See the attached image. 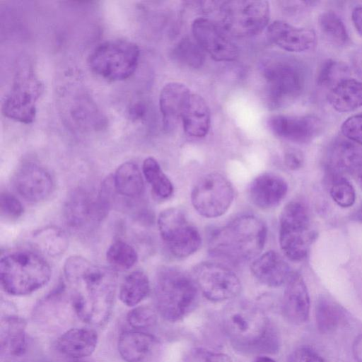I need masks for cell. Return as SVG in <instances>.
Returning <instances> with one entry per match:
<instances>
[{"instance_id":"1","label":"cell","mask_w":362,"mask_h":362,"mask_svg":"<svg viewBox=\"0 0 362 362\" xmlns=\"http://www.w3.org/2000/svg\"><path fill=\"white\" fill-rule=\"evenodd\" d=\"M64 274L68 296L78 317L92 325L105 324L114 305L115 272L74 255L66 260Z\"/></svg>"},{"instance_id":"2","label":"cell","mask_w":362,"mask_h":362,"mask_svg":"<svg viewBox=\"0 0 362 362\" xmlns=\"http://www.w3.org/2000/svg\"><path fill=\"white\" fill-rule=\"evenodd\" d=\"M266 238L267 227L262 219L243 215L213 232L209 250L221 259L233 264L245 263L260 254Z\"/></svg>"},{"instance_id":"3","label":"cell","mask_w":362,"mask_h":362,"mask_svg":"<svg viewBox=\"0 0 362 362\" xmlns=\"http://www.w3.org/2000/svg\"><path fill=\"white\" fill-rule=\"evenodd\" d=\"M222 325L230 342L242 351L274 350L276 338L262 309L248 302L229 304L222 314Z\"/></svg>"},{"instance_id":"4","label":"cell","mask_w":362,"mask_h":362,"mask_svg":"<svg viewBox=\"0 0 362 362\" xmlns=\"http://www.w3.org/2000/svg\"><path fill=\"white\" fill-rule=\"evenodd\" d=\"M51 275L47 262L31 251H13L1 259V283L5 291L11 295L30 294L44 286Z\"/></svg>"},{"instance_id":"5","label":"cell","mask_w":362,"mask_h":362,"mask_svg":"<svg viewBox=\"0 0 362 362\" xmlns=\"http://www.w3.org/2000/svg\"><path fill=\"white\" fill-rule=\"evenodd\" d=\"M194 279L180 270L164 267L156 275L154 300L158 313L170 322L177 321L194 308L198 299Z\"/></svg>"},{"instance_id":"6","label":"cell","mask_w":362,"mask_h":362,"mask_svg":"<svg viewBox=\"0 0 362 362\" xmlns=\"http://www.w3.org/2000/svg\"><path fill=\"white\" fill-rule=\"evenodd\" d=\"M268 104L272 109L290 105L303 93L305 71L297 62L281 59L266 62L263 66Z\"/></svg>"},{"instance_id":"7","label":"cell","mask_w":362,"mask_h":362,"mask_svg":"<svg viewBox=\"0 0 362 362\" xmlns=\"http://www.w3.org/2000/svg\"><path fill=\"white\" fill-rule=\"evenodd\" d=\"M140 51L127 40H111L98 45L91 53L88 64L98 76L110 81H122L136 69Z\"/></svg>"},{"instance_id":"8","label":"cell","mask_w":362,"mask_h":362,"mask_svg":"<svg viewBox=\"0 0 362 362\" xmlns=\"http://www.w3.org/2000/svg\"><path fill=\"white\" fill-rule=\"evenodd\" d=\"M218 15L221 28L230 35L251 37L261 33L267 25L269 4L267 1H223Z\"/></svg>"},{"instance_id":"9","label":"cell","mask_w":362,"mask_h":362,"mask_svg":"<svg viewBox=\"0 0 362 362\" xmlns=\"http://www.w3.org/2000/svg\"><path fill=\"white\" fill-rule=\"evenodd\" d=\"M313 235L306 206L298 201L288 203L280 216L279 244L284 255L295 262L305 259Z\"/></svg>"},{"instance_id":"10","label":"cell","mask_w":362,"mask_h":362,"mask_svg":"<svg viewBox=\"0 0 362 362\" xmlns=\"http://www.w3.org/2000/svg\"><path fill=\"white\" fill-rule=\"evenodd\" d=\"M111 183H104L95 194L83 188L75 189L66 202L64 214L66 224L73 230H86L99 223L110 206Z\"/></svg>"},{"instance_id":"11","label":"cell","mask_w":362,"mask_h":362,"mask_svg":"<svg viewBox=\"0 0 362 362\" xmlns=\"http://www.w3.org/2000/svg\"><path fill=\"white\" fill-rule=\"evenodd\" d=\"M43 90V83L31 68L21 69L2 104L3 115L16 122L32 123L36 115L37 101Z\"/></svg>"},{"instance_id":"12","label":"cell","mask_w":362,"mask_h":362,"mask_svg":"<svg viewBox=\"0 0 362 362\" xmlns=\"http://www.w3.org/2000/svg\"><path fill=\"white\" fill-rule=\"evenodd\" d=\"M160 235L170 252L176 257H186L195 252L201 245L197 229L176 208L163 211L158 218Z\"/></svg>"},{"instance_id":"13","label":"cell","mask_w":362,"mask_h":362,"mask_svg":"<svg viewBox=\"0 0 362 362\" xmlns=\"http://www.w3.org/2000/svg\"><path fill=\"white\" fill-rule=\"evenodd\" d=\"M234 197L230 182L222 175L211 173L202 176L191 193L195 210L206 218L218 217L226 212Z\"/></svg>"},{"instance_id":"14","label":"cell","mask_w":362,"mask_h":362,"mask_svg":"<svg viewBox=\"0 0 362 362\" xmlns=\"http://www.w3.org/2000/svg\"><path fill=\"white\" fill-rule=\"evenodd\" d=\"M194 280L203 295L213 301H223L236 297L241 284L236 274L225 265L204 262L194 269Z\"/></svg>"},{"instance_id":"15","label":"cell","mask_w":362,"mask_h":362,"mask_svg":"<svg viewBox=\"0 0 362 362\" xmlns=\"http://www.w3.org/2000/svg\"><path fill=\"white\" fill-rule=\"evenodd\" d=\"M192 29L199 45L216 61L229 62L238 57L239 52L235 44L210 19H195Z\"/></svg>"},{"instance_id":"16","label":"cell","mask_w":362,"mask_h":362,"mask_svg":"<svg viewBox=\"0 0 362 362\" xmlns=\"http://www.w3.org/2000/svg\"><path fill=\"white\" fill-rule=\"evenodd\" d=\"M325 164L333 178L348 174L356 177L362 185V146L337 138L327 148Z\"/></svg>"},{"instance_id":"17","label":"cell","mask_w":362,"mask_h":362,"mask_svg":"<svg viewBox=\"0 0 362 362\" xmlns=\"http://www.w3.org/2000/svg\"><path fill=\"white\" fill-rule=\"evenodd\" d=\"M268 124L275 135L298 144L312 141L322 132L323 129L320 118L311 115H274L269 119Z\"/></svg>"},{"instance_id":"18","label":"cell","mask_w":362,"mask_h":362,"mask_svg":"<svg viewBox=\"0 0 362 362\" xmlns=\"http://www.w3.org/2000/svg\"><path fill=\"white\" fill-rule=\"evenodd\" d=\"M13 183L17 193L32 202L47 199L54 188V181L49 173L32 162L25 163L17 169Z\"/></svg>"},{"instance_id":"19","label":"cell","mask_w":362,"mask_h":362,"mask_svg":"<svg viewBox=\"0 0 362 362\" xmlns=\"http://www.w3.org/2000/svg\"><path fill=\"white\" fill-rule=\"evenodd\" d=\"M117 344L119 353L126 362H157L162 352L160 341L140 330L122 332Z\"/></svg>"},{"instance_id":"20","label":"cell","mask_w":362,"mask_h":362,"mask_svg":"<svg viewBox=\"0 0 362 362\" xmlns=\"http://www.w3.org/2000/svg\"><path fill=\"white\" fill-rule=\"evenodd\" d=\"M286 284L283 315L292 324L301 325L308 320L310 314V301L306 284L297 272L292 273Z\"/></svg>"},{"instance_id":"21","label":"cell","mask_w":362,"mask_h":362,"mask_svg":"<svg viewBox=\"0 0 362 362\" xmlns=\"http://www.w3.org/2000/svg\"><path fill=\"white\" fill-rule=\"evenodd\" d=\"M267 35L273 43L292 52L310 50L315 46L317 41L313 30L296 27L281 21H276L269 25Z\"/></svg>"},{"instance_id":"22","label":"cell","mask_w":362,"mask_h":362,"mask_svg":"<svg viewBox=\"0 0 362 362\" xmlns=\"http://www.w3.org/2000/svg\"><path fill=\"white\" fill-rule=\"evenodd\" d=\"M190 94L189 88L181 83L170 82L163 87L159 97V106L165 131L171 132L175 129L181 120Z\"/></svg>"},{"instance_id":"23","label":"cell","mask_w":362,"mask_h":362,"mask_svg":"<svg viewBox=\"0 0 362 362\" xmlns=\"http://www.w3.org/2000/svg\"><path fill=\"white\" fill-rule=\"evenodd\" d=\"M288 191L286 182L272 173H264L257 177L250 187V197L258 207L269 209L279 204Z\"/></svg>"},{"instance_id":"24","label":"cell","mask_w":362,"mask_h":362,"mask_svg":"<svg viewBox=\"0 0 362 362\" xmlns=\"http://www.w3.org/2000/svg\"><path fill=\"white\" fill-rule=\"evenodd\" d=\"M250 269L259 281L272 287L286 283L292 274L287 262L274 251L266 252L256 258Z\"/></svg>"},{"instance_id":"25","label":"cell","mask_w":362,"mask_h":362,"mask_svg":"<svg viewBox=\"0 0 362 362\" xmlns=\"http://www.w3.org/2000/svg\"><path fill=\"white\" fill-rule=\"evenodd\" d=\"M97 332L89 328H72L57 340L58 351L69 357L81 358L91 355L98 344Z\"/></svg>"},{"instance_id":"26","label":"cell","mask_w":362,"mask_h":362,"mask_svg":"<svg viewBox=\"0 0 362 362\" xmlns=\"http://www.w3.org/2000/svg\"><path fill=\"white\" fill-rule=\"evenodd\" d=\"M181 121L187 134L194 137H203L209 132L211 114L205 100L198 94H190L184 107Z\"/></svg>"},{"instance_id":"27","label":"cell","mask_w":362,"mask_h":362,"mask_svg":"<svg viewBox=\"0 0 362 362\" xmlns=\"http://www.w3.org/2000/svg\"><path fill=\"white\" fill-rule=\"evenodd\" d=\"M327 100L339 112H349L362 107V81L346 78L329 89Z\"/></svg>"},{"instance_id":"28","label":"cell","mask_w":362,"mask_h":362,"mask_svg":"<svg viewBox=\"0 0 362 362\" xmlns=\"http://www.w3.org/2000/svg\"><path fill=\"white\" fill-rule=\"evenodd\" d=\"M112 181L115 189L122 196L130 198L139 197L144 190V180L141 170L134 162L127 161L116 170Z\"/></svg>"},{"instance_id":"29","label":"cell","mask_w":362,"mask_h":362,"mask_svg":"<svg viewBox=\"0 0 362 362\" xmlns=\"http://www.w3.org/2000/svg\"><path fill=\"white\" fill-rule=\"evenodd\" d=\"M315 320L319 332L322 334H330L345 324L346 312L335 301L322 297L316 304Z\"/></svg>"},{"instance_id":"30","label":"cell","mask_w":362,"mask_h":362,"mask_svg":"<svg viewBox=\"0 0 362 362\" xmlns=\"http://www.w3.org/2000/svg\"><path fill=\"white\" fill-rule=\"evenodd\" d=\"M26 348L25 323L18 317H6L1 322V350L12 356L23 354Z\"/></svg>"},{"instance_id":"31","label":"cell","mask_w":362,"mask_h":362,"mask_svg":"<svg viewBox=\"0 0 362 362\" xmlns=\"http://www.w3.org/2000/svg\"><path fill=\"white\" fill-rule=\"evenodd\" d=\"M32 242L39 250L51 257L61 255L68 247L64 231L52 226L36 230L32 236Z\"/></svg>"},{"instance_id":"32","label":"cell","mask_w":362,"mask_h":362,"mask_svg":"<svg viewBox=\"0 0 362 362\" xmlns=\"http://www.w3.org/2000/svg\"><path fill=\"white\" fill-rule=\"evenodd\" d=\"M71 118L81 127L96 129L104 124V119L95 103L86 95L77 94L71 103Z\"/></svg>"},{"instance_id":"33","label":"cell","mask_w":362,"mask_h":362,"mask_svg":"<svg viewBox=\"0 0 362 362\" xmlns=\"http://www.w3.org/2000/svg\"><path fill=\"white\" fill-rule=\"evenodd\" d=\"M148 276L141 271L128 274L119 288V298L127 306L133 307L142 301L149 293Z\"/></svg>"},{"instance_id":"34","label":"cell","mask_w":362,"mask_h":362,"mask_svg":"<svg viewBox=\"0 0 362 362\" xmlns=\"http://www.w3.org/2000/svg\"><path fill=\"white\" fill-rule=\"evenodd\" d=\"M142 173L156 196L167 199L173 194V184L154 158L148 157L144 160Z\"/></svg>"},{"instance_id":"35","label":"cell","mask_w":362,"mask_h":362,"mask_svg":"<svg viewBox=\"0 0 362 362\" xmlns=\"http://www.w3.org/2000/svg\"><path fill=\"white\" fill-rule=\"evenodd\" d=\"M318 24L322 33L334 44L345 46L350 37L341 18L334 11H327L318 18Z\"/></svg>"},{"instance_id":"36","label":"cell","mask_w":362,"mask_h":362,"mask_svg":"<svg viewBox=\"0 0 362 362\" xmlns=\"http://www.w3.org/2000/svg\"><path fill=\"white\" fill-rule=\"evenodd\" d=\"M106 258L113 268L125 270L132 268L136 263L138 255L132 245L119 240L109 247Z\"/></svg>"},{"instance_id":"37","label":"cell","mask_w":362,"mask_h":362,"mask_svg":"<svg viewBox=\"0 0 362 362\" xmlns=\"http://www.w3.org/2000/svg\"><path fill=\"white\" fill-rule=\"evenodd\" d=\"M348 77H349V69L346 64L334 59H327L320 68L317 83L320 86L330 89Z\"/></svg>"},{"instance_id":"38","label":"cell","mask_w":362,"mask_h":362,"mask_svg":"<svg viewBox=\"0 0 362 362\" xmlns=\"http://www.w3.org/2000/svg\"><path fill=\"white\" fill-rule=\"evenodd\" d=\"M174 57L180 62L193 67L199 68L204 62V54L197 42L188 38L182 39L173 50Z\"/></svg>"},{"instance_id":"39","label":"cell","mask_w":362,"mask_h":362,"mask_svg":"<svg viewBox=\"0 0 362 362\" xmlns=\"http://www.w3.org/2000/svg\"><path fill=\"white\" fill-rule=\"evenodd\" d=\"M330 195L334 202L342 208L351 206L356 201L354 187L343 177L334 178L330 188Z\"/></svg>"},{"instance_id":"40","label":"cell","mask_w":362,"mask_h":362,"mask_svg":"<svg viewBox=\"0 0 362 362\" xmlns=\"http://www.w3.org/2000/svg\"><path fill=\"white\" fill-rule=\"evenodd\" d=\"M127 320L131 327L140 330L153 327L156 322L157 317L151 308L139 306L128 313Z\"/></svg>"},{"instance_id":"41","label":"cell","mask_w":362,"mask_h":362,"mask_svg":"<svg viewBox=\"0 0 362 362\" xmlns=\"http://www.w3.org/2000/svg\"><path fill=\"white\" fill-rule=\"evenodd\" d=\"M184 362H232V359L226 354L194 348L185 356Z\"/></svg>"},{"instance_id":"42","label":"cell","mask_w":362,"mask_h":362,"mask_svg":"<svg viewBox=\"0 0 362 362\" xmlns=\"http://www.w3.org/2000/svg\"><path fill=\"white\" fill-rule=\"evenodd\" d=\"M341 132L346 139L362 146V113L348 117L342 123Z\"/></svg>"},{"instance_id":"43","label":"cell","mask_w":362,"mask_h":362,"mask_svg":"<svg viewBox=\"0 0 362 362\" xmlns=\"http://www.w3.org/2000/svg\"><path fill=\"white\" fill-rule=\"evenodd\" d=\"M0 211L1 216L8 219H16L23 214V207L15 196L5 192L1 194Z\"/></svg>"},{"instance_id":"44","label":"cell","mask_w":362,"mask_h":362,"mask_svg":"<svg viewBox=\"0 0 362 362\" xmlns=\"http://www.w3.org/2000/svg\"><path fill=\"white\" fill-rule=\"evenodd\" d=\"M288 362H327L311 348L302 346L296 349L289 356Z\"/></svg>"},{"instance_id":"45","label":"cell","mask_w":362,"mask_h":362,"mask_svg":"<svg viewBox=\"0 0 362 362\" xmlns=\"http://www.w3.org/2000/svg\"><path fill=\"white\" fill-rule=\"evenodd\" d=\"M284 162L289 169L298 170L301 168L303 164V154L298 149L290 148L285 153Z\"/></svg>"},{"instance_id":"46","label":"cell","mask_w":362,"mask_h":362,"mask_svg":"<svg viewBox=\"0 0 362 362\" xmlns=\"http://www.w3.org/2000/svg\"><path fill=\"white\" fill-rule=\"evenodd\" d=\"M351 20L357 32L362 35V4L353 9Z\"/></svg>"},{"instance_id":"47","label":"cell","mask_w":362,"mask_h":362,"mask_svg":"<svg viewBox=\"0 0 362 362\" xmlns=\"http://www.w3.org/2000/svg\"><path fill=\"white\" fill-rule=\"evenodd\" d=\"M352 352L357 362H362V334L358 335L354 341Z\"/></svg>"},{"instance_id":"48","label":"cell","mask_w":362,"mask_h":362,"mask_svg":"<svg viewBox=\"0 0 362 362\" xmlns=\"http://www.w3.org/2000/svg\"><path fill=\"white\" fill-rule=\"evenodd\" d=\"M130 114L134 119L141 118L145 114V106L141 103L135 104L131 107Z\"/></svg>"},{"instance_id":"49","label":"cell","mask_w":362,"mask_h":362,"mask_svg":"<svg viewBox=\"0 0 362 362\" xmlns=\"http://www.w3.org/2000/svg\"><path fill=\"white\" fill-rule=\"evenodd\" d=\"M254 362H276L274 359L268 356H259L257 357Z\"/></svg>"},{"instance_id":"50","label":"cell","mask_w":362,"mask_h":362,"mask_svg":"<svg viewBox=\"0 0 362 362\" xmlns=\"http://www.w3.org/2000/svg\"><path fill=\"white\" fill-rule=\"evenodd\" d=\"M358 219L362 221V210L358 211L357 216H356Z\"/></svg>"},{"instance_id":"51","label":"cell","mask_w":362,"mask_h":362,"mask_svg":"<svg viewBox=\"0 0 362 362\" xmlns=\"http://www.w3.org/2000/svg\"><path fill=\"white\" fill-rule=\"evenodd\" d=\"M69 362H84V361H69Z\"/></svg>"}]
</instances>
